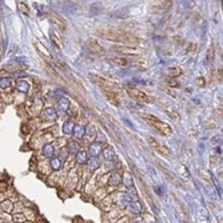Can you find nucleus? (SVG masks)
Segmentation results:
<instances>
[{"label": "nucleus", "instance_id": "nucleus-2", "mask_svg": "<svg viewBox=\"0 0 223 223\" xmlns=\"http://www.w3.org/2000/svg\"><path fill=\"white\" fill-rule=\"evenodd\" d=\"M142 118L146 119V120L150 123L154 128H156V131H159V132L163 134V135H171V134H172V128H171V126H168L167 123L161 122L158 118H155V116H152V115H142Z\"/></svg>", "mask_w": 223, "mask_h": 223}, {"label": "nucleus", "instance_id": "nucleus-14", "mask_svg": "<svg viewBox=\"0 0 223 223\" xmlns=\"http://www.w3.org/2000/svg\"><path fill=\"white\" fill-rule=\"evenodd\" d=\"M111 62L115 63V64H118V65H126L128 63L124 58H114V59H111Z\"/></svg>", "mask_w": 223, "mask_h": 223}, {"label": "nucleus", "instance_id": "nucleus-15", "mask_svg": "<svg viewBox=\"0 0 223 223\" xmlns=\"http://www.w3.org/2000/svg\"><path fill=\"white\" fill-rule=\"evenodd\" d=\"M44 115L47 116V118H50L51 120H54V119L56 118V115H55V112H54L52 108H47V110L44 111Z\"/></svg>", "mask_w": 223, "mask_h": 223}, {"label": "nucleus", "instance_id": "nucleus-8", "mask_svg": "<svg viewBox=\"0 0 223 223\" xmlns=\"http://www.w3.org/2000/svg\"><path fill=\"white\" fill-rule=\"evenodd\" d=\"M175 213H176V215H178V218L181 219L183 223H188L187 213H186V210L182 207V206H176V207H175Z\"/></svg>", "mask_w": 223, "mask_h": 223}, {"label": "nucleus", "instance_id": "nucleus-17", "mask_svg": "<svg viewBox=\"0 0 223 223\" xmlns=\"http://www.w3.org/2000/svg\"><path fill=\"white\" fill-rule=\"evenodd\" d=\"M199 175H201V178H203L206 182H211V178L207 175V172H206L204 170H199Z\"/></svg>", "mask_w": 223, "mask_h": 223}, {"label": "nucleus", "instance_id": "nucleus-9", "mask_svg": "<svg viewBox=\"0 0 223 223\" xmlns=\"http://www.w3.org/2000/svg\"><path fill=\"white\" fill-rule=\"evenodd\" d=\"M112 50L118 51V52H123V54H136L138 50L135 48H130V47H114Z\"/></svg>", "mask_w": 223, "mask_h": 223}, {"label": "nucleus", "instance_id": "nucleus-22", "mask_svg": "<svg viewBox=\"0 0 223 223\" xmlns=\"http://www.w3.org/2000/svg\"><path fill=\"white\" fill-rule=\"evenodd\" d=\"M59 167H60L59 161H58V159H54V161H52V168H54V170H58Z\"/></svg>", "mask_w": 223, "mask_h": 223}, {"label": "nucleus", "instance_id": "nucleus-1", "mask_svg": "<svg viewBox=\"0 0 223 223\" xmlns=\"http://www.w3.org/2000/svg\"><path fill=\"white\" fill-rule=\"evenodd\" d=\"M99 33H100L102 38H106L108 40L124 42L128 43V44H136V43L140 42L135 35H131V33L124 32V31L120 30H114V28H104V30L99 31Z\"/></svg>", "mask_w": 223, "mask_h": 223}, {"label": "nucleus", "instance_id": "nucleus-20", "mask_svg": "<svg viewBox=\"0 0 223 223\" xmlns=\"http://www.w3.org/2000/svg\"><path fill=\"white\" fill-rule=\"evenodd\" d=\"M85 159H87V158H85V152H84V151H80V154L78 155V162L79 163H82V162L84 163Z\"/></svg>", "mask_w": 223, "mask_h": 223}, {"label": "nucleus", "instance_id": "nucleus-3", "mask_svg": "<svg viewBox=\"0 0 223 223\" xmlns=\"http://www.w3.org/2000/svg\"><path fill=\"white\" fill-rule=\"evenodd\" d=\"M92 78H94V80H95L103 88V90H104V92H112V94H115L116 90H118V85H116L115 83L107 80V79L100 78V76H98V75H92Z\"/></svg>", "mask_w": 223, "mask_h": 223}, {"label": "nucleus", "instance_id": "nucleus-6", "mask_svg": "<svg viewBox=\"0 0 223 223\" xmlns=\"http://www.w3.org/2000/svg\"><path fill=\"white\" fill-rule=\"evenodd\" d=\"M88 48H90V51L92 54H98V55H100V54L104 52V50L102 48V45H99V43L96 40H90V42H88Z\"/></svg>", "mask_w": 223, "mask_h": 223}, {"label": "nucleus", "instance_id": "nucleus-19", "mask_svg": "<svg viewBox=\"0 0 223 223\" xmlns=\"http://www.w3.org/2000/svg\"><path fill=\"white\" fill-rule=\"evenodd\" d=\"M1 208H3V210H4V211H10L11 210V208H12V206H11V202H3L1 203Z\"/></svg>", "mask_w": 223, "mask_h": 223}, {"label": "nucleus", "instance_id": "nucleus-7", "mask_svg": "<svg viewBox=\"0 0 223 223\" xmlns=\"http://www.w3.org/2000/svg\"><path fill=\"white\" fill-rule=\"evenodd\" d=\"M50 19H51V22L54 23V24L56 25V27H59L62 31H64L65 30V23L63 19H60L59 16H56V15H54V13H51L50 15Z\"/></svg>", "mask_w": 223, "mask_h": 223}, {"label": "nucleus", "instance_id": "nucleus-16", "mask_svg": "<svg viewBox=\"0 0 223 223\" xmlns=\"http://www.w3.org/2000/svg\"><path fill=\"white\" fill-rule=\"evenodd\" d=\"M44 155L45 156H52L54 155V147L52 146H50V144H47L44 147Z\"/></svg>", "mask_w": 223, "mask_h": 223}, {"label": "nucleus", "instance_id": "nucleus-10", "mask_svg": "<svg viewBox=\"0 0 223 223\" xmlns=\"http://www.w3.org/2000/svg\"><path fill=\"white\" fill-rule=\"evenodd\" d=\"M100 148H102V144H100V143H94V144L90 147L91 155H94V156L99 155V152H100Z\"/></svg>", "mask_w": 223, "mask_h": 223}, {"label": "nucleus", "instance_id": "nucleus-4", "mask_svg": "<svg viewBox=\"0 0 223 223\" xmlns=\"http://www.w3.org/2000/svg\"><path fill=\"white\" fill-rule=\"evenodd\" d=\"M147 140H148V144H150L151 147H152L154 150L156 151V152H161L162 155L170 156V150H168L166 146H163L159 142H156L155 138H152V136H147Z\"/></svg>", "mask_w": 223, "mask_h": 223}, {"label": "nucleus", "instance_id": "nucleus-11", "mask_svg": "<svg viewBox=\"0 0 223 223\" xmlns=\"http://www.w3.org/2000/svg\"><path fill=\"white\" fill-rule=\"evenodd\" d=\"M16 87H18L19 91H22V92H27L28 88H30V84H28L27 82H23V80H19L16 83Z\"/></svg>", "mask_w": 223, "mask_h": 223}, {"label": "nucleus", "instance_id": "nucleus-13", "mask_svg": "<svg viewBox=\"0 0 223 223\" xmlns=\"http://www.w3.org/2000/svg\"><path fill=\"white\" fill-rule=\"evenodd\" d=\"M10 80H8L7 78H1L0 79V90H7L8 87H10Z\"/></svg>", "mask_w": 223, "mask_h": 223}, {"label": "nucleus", "instance_id": "nucleus-23", "mask_svg": "<svg viewBox=\"0 0 223 223\" xmlns=\"http://www.w3.org/2000/svg\"><path fill=\"white\" fill-rule=\"evenodd\" d=\"M19 7H20V10H23L25 13H28V10L25 8V5H24V3H19Z\"/></svg>", "mask_w": 223, "mask_h": 223}, {"label": "nucleus", "instance_id": "nucleus-21", "mask_svg": "<svg viewBox=\"0 0 223 223\" xmlns=\"http://www.w3.org/2000/svg\"><path fill=\"white\" fill-rule=\"evenodd\" d=\"M131 206H132L131 208H132L134 213H139V211H140V206H139V203H138V202H136V203H132Z\"/></svg>", "mask_w": 223, "mask_h": 223}, {"label": "nucleus", "instance_id": "nucleus-18", "mask_svg": "<svg viewBox=\"0 0 223 223\" xmlns=\"http://www.w3.org/2000/svg\"><path fill=\"white\" fill-rule=\"evenodd\" d=\"M51 39H52V42L55 43V45L56 47H62V43H60V40H59L58 38H56V35L54 32H51Z\"/></svg>", "mask_w": 223, "mask_h": 223}, {"label": "nucleus", "instance_id": "nucleus-12", "mask_svg": "<svg viewBox=\"0 0 223 223\" xmlns=\"http://www.w3.org/2000/svg\"><path fill=\"white\" fill-rule=\"evenodd\" d=\"M179 74H182L181 68H170V70H167V75L171 76V78H175V76H178Z\"/></svg>", "mask_w": 223, "mask_h": 223}, {"label": "nucleus", "instance_id": "nucleus-5", "mask_svg": "<svg viewBox=\"0 0 223 223\" xmlns=\"http://www.w3.org/2000/svg\"><path fill=\"white\" fill-rule=\"evenodd\" d=\"M128 94L132 96L135 100H139V102H144V103H152V99L147 95L146 92H143L140 90H134V88H128Z\"/></svg>", "mask_w": 223, "mask_h": 223}]
</instances>
